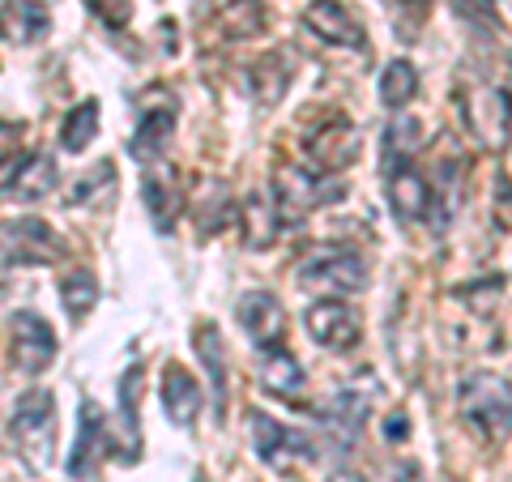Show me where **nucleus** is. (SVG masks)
<instances>
[{
  "mask_svg": "<svg viewBox=\"0 0 512 482\" xmlns=\"http://www.w3.org/2000/svg\"><path fill=\"white\" fill-rule=\"evenodd\" d=\"M163 410L175 427H192L201 414V384L184 363L163 367Z\"/></svg>",
  "mask_w": 512,
  "mask_h": 482,
  "instance_id": "f8f14e48",
  "label": "nucleus"
},
{
  "mask_svg": "<svg viewBox=\"0 0 512 482\" xmlns=\"http://www.w3.org/2000/svg\"><path fill=\"white\" fill-rule=\"evenodd\" d=\"M141 192H146V205H150V218L158 231H171L175 227V214H180L184 205V192H180V180H175L171 171H146V180H141Z\"/></svg>",
  "mask_w": 512,
  "mask_h": 482,
  "instance_id": "412c9836",
  "label": "nucleus"
},
{
  "mask_svg": "<svg viewBox=\"0 0 512 482\" xmlns=\"http://www.w3.org/2000/svg\"><path fill=\"white\" fill-rule=\"evenodd\" d=\"M9 355H13V367L26 372V376L47 372V363L56 359V329L30 308L13 312V320H9Z\"/></svg>",
  "mask_w": 512,
  "mask_h": 482,
  "instance_id": "423d86ee",
  "label": "nucleus"
},
{
  "mask_svg": "<svg viewBox=\"0 0 512 482\" xmlns=\"http://www.w3.org/2000/svg\"><path fill=\"white\" fill-rule=\"evenodd\" d=\"M214 22H218V35L227 43H244V39H256L269 26V9H265V0H231V5L218 9Z\"/></svg>",
  "mask_w": 512,
  "mask_h": 482,
  "instance_id": "4be33fe9",
  "label": "nucleus"
},
{
  "mask_svg": "<svg viewBox=\"0 0 512 482\" xmlns=\"http://www.w3.org/2000/svg\"><path fill=\"white\" fill-rule=\"evenodd\" d=\"M9 436H13V448H18L35 470H43L56 448V397L47 389H26L13 401Z\"/></svg>",
  "mask_w": 512,
  "mask_h": 482,
  "instance_id": "f03ea898",
  "label": "nucleus"
},
{
  "mask_svg": "<svg viewBox=\"0 0 512 482\" xmlns=\"http://www.w3.org/2000/svg\"><path fill=\"white\" fill-rule=\"evenodd\" d=\"M252 448H256V457H261L269 470H278V474H291V470H299L303 461L320 457V448H316V440L308 436V431L286 427L265 410L252 414Z\"/></svg>",
  "mask_w": 512,
  "mask_h": 482,
  "instance_id": "20e7f679",
  "label": "nucleus"
},
{
  "mask_svg": "<svg viewBox=\"0 0 512 482\" xmlns=\"http://www.w3.org/2000/svg\"><path fill=\"white\" fill-rule=\"evenodd\" d=\"M414 94H419V69L410 60H393L389 69L380 73V103L389 111H402Z\"/></svg>",
  "mask_w": 512,
  "mask_h": 482,
  "instance_id": "cd10ccee",
  "label": "nucleus"
},
{
  "mask_svg": "<svg viewBox=\"0 0 512 482\" xmlns=\"http://www.w3.org/2000/svg\"><path fill=\"white\" fill-rule=\"evenodd\" d=\"M239 222H244V244L248 248H274V239L282 231V214H278V201H274V188H261L252 192L239 210Z\"/></svg>",
  "mask_w": 512,
  "mask_h": 482,
  "instance_id": "4468645a",
  "label": "nucleus"
},
{
  "mask_svg": "<svg viewBox=\"0 0 512 482\" xmlns=\"http://www.w3.org/2000/svg\"><path fill=\"white\" fill-rule=\"evenodd\" d=\"M99 303V278L90 269H73L60 278V308L69 312V320H86Z\"/></svg>",
  "mask_w": 512,
  "mask_h": 482,
  "instance_id": "393cba45",
  "label": "nucleus"
},
{
  "mask_svg": "<svg viewBox=\"0 0 512 482\" xmlns=\"http://www.w3.org/2000/svg\"><path fill=\"white\" fill-rule=\"evenodd\" d=\"M423 150V124L410 120V116H397L389 128H384V154H380V167H384V180L397 171L414 167V154Z\"/></svg>",
  "mask_w": 512,
  "mask_h": 482,
  "instance_id": "dca6fc26",
  "label": "nucleus"
},
{
  "mask_svg": "<svg viewBox=\"0 0 512 482\" xmlns=\"http://www.w3.org/2000/svg\"><path fill=\"white\" fill-rule=\"evenodd\" d=\"M18 146H22V124L0 120V167L13 163V154H18Z\"/></svg>",
  "mask_w": 512,
  "mask_h": 482,
  "instance_id": "473e14b6",
  "label": "nucleus"
},
{
  "mask_svg": "<svg viewBox=\"0 0 512 482\" xmlns=\"http://www.w3.org/2000/svg\"><path fill=\"white\" fill-rule=\"evenodd\" d=\"M171 137H175V107H146L141 111V124H137V133L133 141H128V154L137 158V163H158V158L167 154L171 146Z\"/></svg>",
  "mask_w": 512,
  "mask_h": 482,
  "instance_id": "ddd939ff",
  "label": "nucleus"
},
{
  "mask_svg": "<svg viewBox=\"0 0 512 482\" xmlns=\"http://www.w3.org/2000/svg\"><path fill=\"white\" fill-rule=\"evenodd\" d=\"M77 414H82V419H77V444L69 457V474L86 478V474H94V457L103 453V410H99V401H82Z\"/></svg>",
  "mask_w": 512,
  "mask_h": 482,
  "instance_id": "f3484780",
  "label": "nucleus"
},
{
  "mask_svg": "<svg viewBox=\"0 0 512 482\" xmlns=\"http://www.w3.org/2000/svg\"><path fill=\"white\" fill-rule=\"evenodd\" d=\"M457 201H461V163L457 158H444L436 180H431V222H436V231H444L453 222Z\"/></svg>",
  "mask_w": 512,
  "mask_h": 482,
  "instance_id": "b1692460",
  "label": "nucleus"
},
{
  "mask_svg": "<svg viewBox=\"0 0 512 482\" xmlns=\"http://www.w3.org/2000/svg\"><path fill=\"white\" fill-rule=\"evenodd\" d=\"M141 389H146V367L133 363L124 367V376L116 384V397H120V427H124V448H128V461H137V448H141Z\"/></svg>",
  "mask_w": 512,
  "mask_h": 482,
  "instance_id": "a211bd4d",
  "label": "nucleus"
},
{
  "mask_svg": "<svg viewBox=\"0 0 512 482\" xmlns=\"http://www.w3.org/2000/svg\"><path fill=\"white\" fill-rule=\"evenodd\" d=\"M457 18L466 22H478V26H500V18H495V5L491 0H453Z\"/></svg>",
  "mask_w": 512,
  "mask_h": 482,
  "instance_id": "7c9ffc66",
  "label": "nucleus"
},
{
  "mask_svg": "<svg viewBox=\"0 0 512 482\" xmlns=\"http://www.w3.org/2000/svg\"><path fill=\"white\" fill-rule=\"evenodd\" d=\"M457 410L483 444H504L512 436V384L495 372H474L461 380Z\"/></svg>",
  "mask_w": 512,
  "mask_h": 482,
  "instance_id": "f257e3e1",
  "label": "nucleus"
},
{
  "mask_svg": "<svg viewBox=\"0 0 512 482\" xmlns=\"http://www.w3.org/2000/svg\"><path fill=\"white\" fill-rule=\"evenodd\" d=\"M295 278H299L303 291H320L325 299L355 295L367 286V261L350 248H320L295 265Z\"/></svg>",
  "mask_w": 512,
  "mask_h": 482,
  "instance_id": "7ed1b4c3",
  "label": "nucleus"
},
{
  "mask_svg": "<svg viewBox=\"0 0 512 482\" xmlns=\"http://www.w3.org/2000/svg\"><path fill=\"white\" fill-rule=\"evenodd\" d=\"M303 325H308L312 342L325 350H350V346H359V337H363L359 312L342 299H316L312 308L303 312Z\"/></svg>",
  "mask_w": 512,
  "mask_h": 482,
  "instance_id": "9d476101",
  "label": "nucleus"
},
{
  "mask_svg": "<svg viewBox=\"0 0 512 482\" xmlns=\"http://www.w3.org/2000/svg\"><path fill=\"white\" fill-rule=\"evenodd\" d=\"M461 111H466L470 133L491 150H504L512 137V103L500 86H470L461 94Z\"/></svg>",
  "mask_w": 512,
  "mask_h": 482,
  "instance_id": "39448f33",
  "label": "nucleus"
},
{
  "mask_svg": "<svg viewBox=\"0 0 512 482\" xmlns=\"http://www.w3.org/2000/svg\"><path fill=\"white\" fill-rule=\"evenodd\" d=\"M60 184V171H56V158L52 154H30L26 163H18L13 171V180L5 184V192L13 201H43L52 197Z\"/></svg>",
  "mask_w": 512,
  "mask_h": 482,
  "instance_id": "2eb2a0df",
  "label": "nucleus"
},
{
  "mask_svg": "<svg viewBox=\"0 0 512 482\" xmlns=\"http://www.w3.org/2000/svg\"><path fill=\"white\" fill-rule=\"evenodd\" d=\"M261 384L274 397L299 401L303 389H308V376H303V363L291 355V350H265L261 355Z\"/></svg>",
  "mask_w": 512,
  "mask_h": 482,
  "instance_id": "6ab92c4d",
  "label": "nucleus"
},
{
  "mask_svg": "<svg viewBox=\"0 0 512 482\" xmlns=\"http://www.w3.org/2000/svg\"><path fill=\"white\" fill-rule=\"evenodd\" d=\"M111 184H116V163H107V158H103V163L94 167L90 175H82V180L73 184V192H69V205H73V210H82V205H94L99 197H107Z\"/></svg>",
  "mask_w": 512,
  "mask_h": 482,
  "instance_id": "c85d7f7f",
  "label": "nucleus"
},
{
  "mask_svg": "<svg viewBox=\"0 0 512 482\" xmlns=\"http://www.w3.org/2000/svg\"><path fill=\"white\" fill-rule=\"evenodd\" d=\"M303 154L320 175L346 171L359 158V128L350 124L346 116H329L320 128H312L308 141H303Z\"/></svg>",
  "mask_w": 512,
  "mask_h": 482,
  "instance_id": "0eeeda50",
  "label": "nucleus"
},
{
  "mask_svg": "<svg viewBox=\"0 0 512 482\" xmlns=\"http://www.w3.org/2000/svg\"><path fill=\"white\" fill-rule=\"evenodd\" d=\"M393 482H427V474H423L419 461H402V465L393 470Z\"/></svg>",
  "mask_w": 512,
  "mask_h": 482,
  "instance_id": "72a5a7b5",
  "label": "nucleus"
},
{
  "mask_svg": "<svg viewBox=\"0 0 512 482\" xmlns=\"http://www.w3.org/2000/svg\"><path fill=\"white\" fill-rule=\"evenodd\" d=\"M197 355L205 363V372H210L214 410H218V419H222V410H227V359H222V346H218V329L214 325H201L197 329Z\"/></svg>",
  "mask_w": 512,
  "mask_h": 482,
  "instance_id": "bb28decb",
  "label": "nucleus"
},
{
  "mask_svg": "<svg viewBox=\"0 0 512 482\" xmlns=\"http://www.w3.org/2000/svg\"><path fill=\"white\" fill-rule=\"evenodd\" d=\"M0 252L9 265H52L60 256L56 231L39 218H18V222H0Z\"/></svg>",
  "mask_w": 512,
  "mask_h": 482,
  "instance_id": "1a4fd4ad",
  "label": "nucleus"
},
{
  "mask_svg": "<svg viewBox=\"0 0 512 482\" xmlns=\"http://www.w3.org/2000/svg\"><path fill=\"white\" fill-rule=\"evenodd\" d=\"M448 482H457V478H448Z\"/></svg>",
  "mask_w": 512,
  "mask_h": 482,
  "instance_id": "f704fd0d",
  "label": "nucleus"
},
{
  "mask_svg": "<svg viewBox=\"0 0 512 482\" xmlns=\"http://www.w3.org/2000/svg\"><path fill=\"white\" fill-rule=\"evenodd\" d=\"M491 197H500V205H495V210H500V227H504V231H512V180H508L504 171H495Z\"/></svg>",
  "mask_w": 512,
  "mask_h": 482,
  "instance_id": "2f4dec72",
  "label": "nucleus"
},
{
  "mask_svg": "<svg viewBox=\"0 0 512 482\" xmlns=\"http://www.w3.org/2000/svg\"><path fill=\"white\" fill-rule=\"evenodd\" d=\"M94 137H99V99H86V103H77L69 116H64V124H60V146L69 150V154H82Z\"/></svg>",
  "mask_w": 512,
  "mask_h": 482,
  "instance_id": "a878e982",
  "label": "nucleus"
},
{
  "mask_svg": "<svg viewBox=\"0 0 512 482\" xmlns=\"http://www.w3.org/2000/svg\"><path fill=\"white\" fill-rule=\"evenodd\" d=\"M303 26H308L320 43H333V47H355V52H363V43H367L363 22L346 5H338V0H312V5L303 9Z\"/></svg>",
  "mask_w": 512,
  "mask_h": 482,
  "instance_id": "9b49d317",
  "label": "nucleus"
},
{
  "mask_svg": "<svg viewBox=\"0 0 512 482\" xmlns=\"http://www.w3.org/2000/svg\"><path fill=\"white\" fill-rule=\"evenodd\" d=\"M47 26H52V18H47L39 0H5L0 5V30H5L9 43H39Z\"/></svg>",
  "mask_w": 512,
  "mask_h": 482,
  "instance_id": "aec40b11",
  "label": "nucleus"
},
{
  "mask_svg": "<svg viewBox=\"0 0 512 482\" xmlns=\"http://www.w3.org/2000/svg\"><path fill=\"white\" fill-rule=\"evenodd\" d=\"M235 320H239V329L248 333V342L261 350V355H265V350H282L286 346V312H282L278 295H269V291L239 295Z\"/></svg>",
  "mask_w": 512,
  "mask_h": 482,
  "instance_id": "6e6552de",
  "label": "nucleus"
},
{
  "mask_svg": "<svg viewBox=\"0 0 512 482\" xmlns=\"http://www.w3.org/2000/svg\"><path fill=\"white\" fill-rule=\"evenodd\" d=\"M389 205H393V214L402 222L423 218L431 210V184L414 167L397 171V175H389Z\"/></svg>",
  "mask_w": 512,
  "mask_h": 482,
  "instance_id": "5701e85b",
  "label": "nucleus"
},
{
  "mask_svg": "<svg viewBox=\"0 0 512 482\" xmlns=\"http://www.w3.org/2000/svg\"><path fill=\"white\" fill-rule=\"evenodd\" d=\"M86 9L99 22H107L111 30H120V26L133 22V0H86Z\"/></svg>",
  "mask_w": 512,
  "mask_h": 482,
  "instance_id": "c756f323",
  "label": "nucleus"
}]
</instances>
